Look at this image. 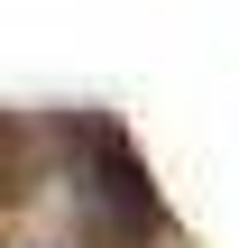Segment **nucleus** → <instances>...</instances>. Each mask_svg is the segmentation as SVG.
Listing matches in <instances>:
<instances>
[{"label":"nucleus","mask_w":239,"mask_h":248,"mask_svg":"<svg viewBox=\"0 0 239 248\" xmlns=\"http://www.w3.org/2000/svg\"><path fill=\"white\" fill-rule=\"evenodd\" d=\"M92 202H101V239H120V248H147L157 230H166V202H157V184L138 175V156L120 147V138H101V156H92Z\"/></svg>","instance_id":"nucleus-1"},{"label":"nucleus","mask_w":239,"mask_h":248,"mask_svg":"<svg viewBox=\"0 0 239 248\" xmlns=\"http://www.w3.org/2000/svg\"><path fill=\"white\" fill-rule=\"evenodd\" d=\"M18 248H55V239H18Z\"/></svg>","instance_id":"nucleus-2"}]
</instances>
